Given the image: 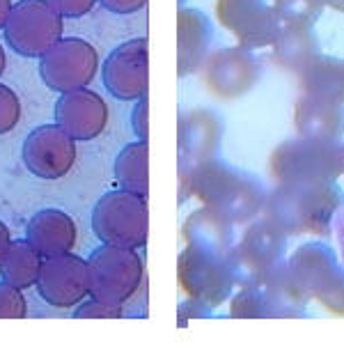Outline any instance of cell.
<instances>
[{
    "label": "cell",
    "mask_w": 344,
    "mask_h": 358,
    "mask_svg": "<svg viewBox=\"0 0 344 358\" xmlns=\"http://www.w3.org/2000/svg\"><path fill=\"white\" fill-rule=\"evenodd\" d=\"M344 205V193L335 182L275 186L266 193L261 218L271 221L287 234H319L329 237L333 218Z\"/></svg>",
    "instance_id": "6da1fadb"
},
{
    "label": "cell",
    "mask_w": 344,
    "mask_h": 358,
    "mask_svg": "<svg viewBox=\"0 0 344 358\" xmlns=\"http://www.w3.org/2000/svg\"><path fill=\"white\" fill-rule=\"evenodd\" d=\"M186 182L204 207L223 216L232 225L257 218L266 202L264 186L255 177L220 164L216 159L200 164Z\"/></svg>",
    "instance_id": "7a4b0ae2"
},
{
    "label": "cell",
    "mask_w": 344,
    "mask_h": 358,
    "mask_svg": "<svg viewBox=\"0 0 344 358\" xmlns=\"http://www.w3.org/2000/svg\"><path fill=\"white\" fill-rule=\"evenodd\" d=\"M268 175L275 186L338 182L342 175V145L340 141L299 136L296 141H287L271 152Z\"/></svg>",
    "instance_id": "3957f363"
},
{
    "label": "cell",
    "mask_w": 344,
    "mask_h": 358,
    "mask_svg": "<svg viewBox=\"0 0 344 358\" xmlns=\"http://www.w3.org/2000/svg\"><path fill=\"white\" fill-rule=\"evenodd\" d=\"M177 275L182 289L204 308L223 303L236 285L232 253H223L202 243H188L186 250H182Z\"/></svg>",
    "instance_id": "277c9868"
},
{
    "label": "cell",
    "mask_w": 344,
    "mask_h": 358,
    "mask_svg": "<svg viewBox=\"0 0 344 358\" xmlns=\"http://www.w3.org/2000/svg\"><path fill=\"white\" fill-rule=\"evenodd\" d=\"M92 230L101 243L134 250L145 248L150 230L147 195L127 189L101 195L92 209Z\"/></svg>",
    "instance_id": "5b68a950"
},
{
    "label": "cell",
    "mask_w": 344,
    "mask_h": 358,
    "mask_svg": "<svg viewBox=\"0 0 344 358\" xmlns=\"http://www.w3.org/2000/svg\"><path fill=\"white\" fill-rule=\"evenodd\" d=\"M87 273L89 296L124 308L141 292L145 266L134 248L101 243L87 257Z\"/></svg>",
    "instance_id": "8992f818"
},
{
    "label": "cell",
    "mask_w": 344,
    "mask_h": 358,
    "mask_svg": "<svg viewBox=\"0 0 344 358\" xmlns=\"http://www.w3.org/2000/svg\"><path fill=\"white\" fill-rule=\"evenodd\" d=\"M64 16L48 0H19L12 5L5 23V39L23 58H42L62 39Z\"/></svg>",
    "instance_id": "52a82bcc"
},
{
    "label": "cell",
    "mask_w": 344,
    "mask_h": 358,
    "mask_svg": "<svg viewBox=\"0 0 344 358\" xmlns=\"http://www.w3.org/2000/svg\"><path fill=\"white\" fill-rule=\"evenodd\" d=\"M289 268L308 296L333 315H344V268L326 243H303L292 255Z\"/></svg>",
    "instance_id": "ba28073f"
},
{
    "label": "cell",
    "mask_w": 344,
    "mask_h": 358,
    "mask_svg": "<svg viewBox=\"0 0 344 358\" xmlns=\"http://www.w3.org/2000/svg\"><path fill=\"white\" fill-rule=\"evenodd\" d=\"M99 69L96 48L80 37L57 39L39 58V74L48 90L53 92H71L87 87Z\"/></svg>",
    "instance_id": "9c48e42d"
},
{
    "label": "cell",
    "mask_w": 344,
    "mask_h": 358,
    "mask_svg": "<svg viewBox=\"0 0 344 358\" xmlns=\"http://www.w3.org/2000/svg\"><path fill=\"white\" fill-rule=\"evenodd\" d=\"M285 250L287 234L280 227H275L266 218L255 221L243 232L239 246H234L232 250V268L236 285L243 287V285L257 282L261 275L282 262Z\"/></svg>",
    "instance_id": "30bf717a"
},
{
    "label": "cell",
    "mask_w": 344,
    "mask_h": 358,
    "mask_svg": "<svg viewBox=\"0 0 344 358\" xmlns=\"http://www.w3.org/2000/svg\"><path fill=\"white\" fill-rule=\"evenodd\" d=\"M261 76V62L252 48H220L202 62L204 85L218 99H236L255 87Z\"/></svg>",
    "instance_id": "8fae6325"
},
{
    "label": "cell",
    "mask_w": 344,
    "mask_h": 358,
    "mask_svg": "<svg viewBox=\"0 0 344 358\" xmlns=\"http://www.w3.org/2000/svg\"><path fill=\"white\" fill-rule=\"evenodd\" d=\"M220 26L229 30L245 48H264L275 42L282 23L266 0H216Z\"/></svg>",
    "instance_id": "7c38bea8"
},
{
    "label": "cell",
    "mask_w": 344,
    "mask_h": 358,
    "mask_svg": "<svg viewBox=\"0 0 344 358\" xmlns=\"http://www.w3.org/2000/svg\"><path fill=\"white\" fill-rule=\"evenodd\" d=\"M23 164L39 179H60L76 164V141L57 124H42L23 141Z\"/></svg>",
    "instance_id": "4fadbf2b"
},
{
    "label": "cell",
    "mask_w": 344,
    "mask_h": 358,
    "mask_svg": "<svg viewBox=\"0 0 344 358\" xmlns=\"http://www.w3.org/2000/svg\"><path fill=\"white\" fill-rule=\"evenodd\" d=\"M35 287L39 296L53 308L64 310V308L78 306L85 296H89L87 262L73 253L44 257Z\"/></svg>",
    "instance_id": "5bb4252c"
},
{
    "label": "cell",
    "mask_w": 344,
    "mask_h": 358,
    "mask_svg": "<svg viewBox=\"0 0 344 358\" xmlns=\"http://www.w3.org/2000/svg\"><path fill=\"white\" fill-rule=\"evenodd\" d=\"M147 37H136L113 48L103 62V85L122 101H138L147 94Z\"/></svg>",
    "instance_id": "9a60e30c"
},
{
    "label": "cell",
    "mask_w": 344,
    "mask_h": 358,
    "mask_svg": "<svg viewBox=\"0 0 344 358\" xmlns=\"http://www.w3.org/2000/svg\"><path fill=\"white\" fill-rule=\"evenodd\" d=\"M55 122L73 141H94L108 124V106L94 90H71V92H62L57 99Z\"/></svg>",
    "instance_id": "2e32d148"
},
{
    "label": "cell",
    "mask_w": 344,
    "mask_h": 358,
    "mask_svg": "<svg viewBox=\"0 0 344 358\" xmlns=\"http://www.w3.org/2000/svg\"><path fill=\"white\" fill-rule=\"evenodd\" d=\"M299 136L317 141H340L344 134V103L317 94H301L294 106Z\"/></svg>",
    "instance_id": "e0dca14e"
},
{
    "label": "cell",
    "mask_w": 344,
    "mask_h": 358,
    "mask_svg": "<svg viewBox=\"0 0 344 358\" xmlns=\"http://www.w3.org/2000/svg\"><path fill=\"white\" fill-rule=\"evenodd\" d=\"M211 23L200 10L182 7L177 16V71L179 76L195 74L209 53L211 44Z\"/></svg>",
    "instance_id": "ac0fdd59"
},
{
    "label": "cell",
    "mask_w": 344,
    "mask_h": 358,
    "mask_svg": "<svg viewBox=\"0 0 344 358\" xmlns=\"http://www.w3.org/2000/svg\"><path fill=\"white\" fill-rule=\"evenodd\" d=\"M76 223L62 209L37 211L26 227V239L42 253V257L71 253L76 246Z\"/></svg>",
    "instance_id": "d6986e66"
},
{
    "label": "cell",
    "mask_w": 344,
    "mask_h": 358,
    "mask_svg": "<svg viewBox=\"0 0 344 358\" xmlns=\"http://www.w3.org/2000/svg\"><path fill=\"white\" fill-rule=\"evenodd\" d=\"M218 117L209 110H193L186 115V122L182 124V168L188 166L191 173L204 161L214 159L220 141V124ZM188 173V175H191ZM188 179V177H186Z\"/></svg>",
    "instance_id": "ffe728a7"
},
{
    "label": "cell",
    "mask_w": 344,
    "mask_h": 358,
    "mask_svg": "<svg viewBox=\"0 0 344 358\" xmlns=\"http://www.w3.org/2000/svg\"><path fill=\"white\" fill-rule=\"evenodd\" d=\"M271 46L273 62L289 74H299L319 53V39L313 26H282Z\"/></svg>",
    "instance_id": "44dd1931"
},
{
    "label": "cell",
    "mask_w": 344,
    "mask_h": 358,
    "mask_svg": "<svg viewBox=\"0 0 344 358\" xmlns=\"http://www.w3.org/2000/svg\"><path fill=\"white\" fill-rule=\"evenodd\" d=\"M296 76L303 94H317L344 103V60L317 53Z\"/></svg>",
    "instance_id": "7402d4cb"
},
{
    "label": "cell",
    "mask_w": 344,
    "mask_h": 358,
    "mask_svg": "<svg viewBox=\"0 0 344 358\" xmlns=\"http://www.w3.org/2000/svg\"><path fill=\"white\" fill-rule=\"evenodd\" d=\"M44 257L28 239H16L7 246L3 259H0V275L5 282L19 289L35 287L39 271H42Z\"/></svg>",
    "instance_id": "603a6c76"
},
{
    "label": "cell",
    "mask_w": 344,
    "mask_h": 358,
    "mask_svg": "<svg viewBox=\"0 0 344 358\" xmlns=\"http://www.w3.org/2000/svg\"><path fill=\"white\" fill-rule=\"evenodd\" d=\"M147 159H150V150H147V141L129 143L127 148L115 159V179L122 189L147 195L150 191V179H147Z\"/></svg>",
    "instance_id": "cb8c5ba5"
},
{
    "label": "cell",
    "mask_w": 344,
    "mask_h": 358,
    "mask_svg": "<svg viewBox=\"0 0 344 358\" xmlns=\"http://www.w3.org/2000/svg\"><path fill=\"white\" fill-rule=\"evenodd\" d=\"M324 7V0H273V10L282 26H315Z\"/></svg>",
    "instance_id": "d4e9b609"
},
{
    "label": "cell",
    "mask_w": 344,
    "mask_h": 358,
    "mask_svg": "<svg viewBox=\"0 0 344 358\" xmlns=\"http://www.w3.org/2000/svg\"><path fill=\"white\" fill-rule=\"evenodd\" d=\"M28 301L14 285L0 280V320H26Z\"/></svg>",
    "instance_id": "484cf974"
},
{
    "label": "cell",
    "mask_w": 344,
    "mask_h": 358,
    "mask_svg": "<svg viewBox=\"0 0 344 358\" xmlns=\"http://www.w3.org/2000/svg\"><path fill=\"white\" fill-rule=\"evenodd\" d=\"M21 120V99L12 87L0 85V136L10 134Z\"/></svg>",
    "instance_id": "4316f807"
},
{
    "label": "cell",
    "mask_w": 344,
    "mask_h": 358,
    "mask_svg": "<svg viewBox=\"0 0 344 358\" xmlns=\"http://www.w3.org/2000/svg\"><path fill=\"white\" fill-rule=\"evenodd\" d=\"M78 320H117L124 313H122L120 306H113V303H106L101 299H83L80 303L76 306V313Z\"/></svg>",
    "instance_id": "83f0119b"
},
{
    "label": "cell",
    "mask_w": 344,
    "mask_h": 358,
    "mask_svg": "<svg viewBox=\"0 0 344 358\" xmlns=\"http://www.w3.org/2000/svg\"><path fill=\"white\" fill-rule=\"evenodd\" d=\"M48 3L67 19H80V16L92 12L99 0H48Z\"/></svg>",
    "instance_id": "f1b7e54d"
},
{
    "label": "cell",
    "mask_w": 344,
    "mask_h": 358,
    "mask_svg": "<svg viewBox=\"0 0 344 358\" xmlns=\"http://www.w3.org/2000/svg\"><path fill=\"white\" fill-rule=\"evenodd\" d=\"M131 127H134L138 141H147V136H150V129H147V94L138 99L134 115H131Z\"/></svg>",
    "instance_id": "f546056e"
},
{
    "label": "cell",
    "mask_w": 344,
    "mask_h": 358,
    "mask_svg": "<svg viewBox=\"0 0 344 358\" xmlns=\"http://www.w3.org/2000/svg\"><path fill=\"white\" fill-rule=\"evenodd\" d=\"M113 14H136L147 5V0H99Z\"/></svg>",
    "instance_id": "4dcf8cb0"
},
{
    "label": "cell",
    "mask_w": 344,
    "mask_h": 358,
    "mask_svg": "<svg viewBox=\"0 0 344 358\" xmlns=\"http://www.w3.org/2000/svg\"><path fill=\"white\" fill-rule=\"evenodd\" d=\"M333 232H335V237H338V246L342 250V259H344V205L333 218Z\"/></svg>",
    "instance_id": "1f68e13d"
},
{
    "label": "cell",
    "mask_w": 344,
    "mask_h": 358,
    "mask_svg": "<svg viewBox=\"0 0 344 358\" xmlns=\"http://www.w3.org/2000/svg\"><path fill=\"white\" fill-rule=\"evenodd\" d=\"M12 243V234H10V227H7L3 221H0V259H3V255H5V250H7V246Z\"/></svg>",
    "instance_id": "d6a6232c"
},
{
    "label": "cell",
    "mask_w": 344,
    "mask_h": 358,
    "mask_svg": "<svg viewBox=\"0 0 344 358\" xmlns=\"http://www.w3.org/2000/svg\"><path fill=\"white\" fill-rule=\"evenodd\" d=\"M10 10H12V0H0V30L5 28L7 16H10Z\"/></svg>",
    "instance_id": "836d02e7"
},
{
    "label": "cell",
    "mask_w": 344,
    "mask_h": 358,
    "mask_svg": "<svg viewBox=\"0 0 344 358\" xmlns=\"http://www.w3.org/2000/svg\"><path fill=\"white\" fill-rule=\"evenodd\" d=\"M324 3L333 7L335 12H344V0H324Z\"/></svg>",
    "instance_id": "e575fe53"
},
{
    "label": "cell",
    "mask_w": 344,
    "mask_h": 358,
    "mask_svg": "<svg viewBox=\"0 0 344 358\" xmlns=\"http://www.w3.org/2000/svg\"><path fill=\"white\" fill-rule=\"evenodd\" d=\"M5 64H7V58H5V48L0 46V76H3V71H5Z\"/></svg>",
    "instance_id": "d590c367"
},
{
    "label": "cell",
    "mask_w": 344,
    "mask_h": 358,
    "mask_svg": "<svg viewBox=\"0 0 344 358\" xmlns=\"http://www.w3.org/2000/svg\"><path fill=\"white\" fill-rule=\"evenodd\" d=\"M342 175H344V145H342Z\"/></svg>",
    "instance_id": "8d00e7d4"
}]
</instances>
